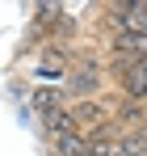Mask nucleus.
<instances>
[{"label":"nucleus","instance_id":"6","mask_svg":"<svg viewBox=\"0 0 147 156\" xmlns=\"http://www.w3.org/2000/svg\"><path fill=\"white\" fill-rule=\"evenodd\" d=\"M67 93H63V89H55V84H38V89H34V110H38V118H42V114H55V110H67Z\"/></svg>","mask_w":147,"mask_h":156},{"label":"nucleus","instance_id":"1","mask_svg":"<svg viewBox=\"0 0 147 156\" xmlns=\"http://www.w3.org/2000/svg\"><path fill=\"white\" fill-rule=\"evenodd\" d=\"M105 63H101V55H93V47H80L76 59L67 63V76H63V93H67V101H93L101 89H105Z\"/></svg>","mask_w":147,"mask_h":156},{"label":"nucleus","instance_id":"7","mask_svg":"<svg viewBox=\"0 0 147 156\" xmlns=\"http://www.w3.org/2000/svg\"><path fill=\"white\" fill-rule=\"evenodd\" d=\"M72 110H55V114H42V135H46V144H59L63 135H72Z\"/></svg>","mask_w":147,"mask_h":156},{"label":"nucleus","instance_id":"4","mask_svg":"<svg viewBox=\"0 0 147 156\" xmlns=\"http://www.w3.org/2000/svg\"><path fill=\"white\" fill-rule=\"evenodd\" d=\"M118 63H147V34H114L109 38V68Z\"/></svg>","mask_w":147,"mask_h":156},{"label":"nucleus","instance_id":"8","mask_svg":"<svg viewBox=\"0 0 147 156\" xmlns=\"http://www.w3.org/2000/svg\"><path fill=\"white\" fill-rule=\"evenodd\" d=\"M143 131H147V105H143Z\"/></svg>","mask_w":147,"mask_h":156},{"label":"nucleus","instance_id":"2","mask_svg":"<svg viewBox=\"0 0 147 156\" xmlns=\"http://www.w3.org/2000/svg\"><path fill=\"white\" fill-rule=\"evenodd\" d=\"M105 26L114 34H147V4L143 0H114V4H105Z\"/></svg>","mask_w":147,"mask_h":156},{"label":"nucleus","instance_id":"3","mask_svg":"<svg viewBox=\"0 0 147 156\" xmlns=\"http://www.w3.org/2000/svg\"><path fill=\"white\" fill-rule=\"evenodd\" d=\"M67 110H72V127H76V135H84V139H93L97 131H105V127H109V118H114V114H109L97 97H93V101H72Z\"/></svg>","mask_w":147,"mask_h":156},{"label":"nucleus","instance_id":"5","mask_svg":"<svg viewBox=\"0 0 147 156\" xmlns=\"http://www.w3.org/2000/svg\"><path fill=\"white\" fill-rule=\"evenodd\" d=\"M105 72H114V76H118L126 101L147 105V63H118V68H105Z\"/></svg>","mask_w":147,"mask_h":156}]
</instances>
